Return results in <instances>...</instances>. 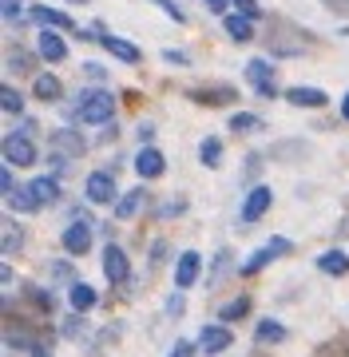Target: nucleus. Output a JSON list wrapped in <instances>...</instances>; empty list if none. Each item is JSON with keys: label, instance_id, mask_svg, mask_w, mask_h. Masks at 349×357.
Instances as JSON below:
<instances>
[{"label": "nucleus", "instance_id": "obj_1", "mask_svg": "<svg viewBox=\"0 0 349 357\" xmlns=\"http://www.w3.org/2000/svg\"><path fill=\"white\" fill-rule=\"evenodd\" d=\"M64 115H68V123L76 119V123H88V128H104V123L116 119V96L107 88H84L64 107Z\"/></svg>", "mask_w": 349, "mask_h": 357}, {"label": "nucleus", "instance_id": "obj_2", "mask_svg": "<svg viewBox=\"0 0 349 357\" xmlns=\"http://www.w3.org/2000/svg\"><path fill=\"white\" fill-rule=\"evenodd\" d=\"M286 255H294V243H290L286 234H270V238H266V246H258V250H254V255L238 266V274H242V278H258L270 262H278V258H286Z\"/></svg>", "mask_w": 349, "mask_h": 357}, {"label": "nucleus", "instance_id": "obj_3", "mask_svg": "<svg viewBox=\"0 0 349 357\" xmlns=\"http://www.w3.org/2000/svg\"><path fill=\"white\" fill-rule=\"evenodd\" d=\"M36 159H40V147L32 139V131L16 128L4 135V163L8 167H36Z\"/></svg>", "mask_w": 349, "mask_h": 357}, {"label": "nucleus", "instance_id": "obj_4", "mask_svg": "<svg viewBox=\"0 0 349 357\" xmlns=\"http://www.w3.org/2000/svg\"><path fill=\"white\" fill-rule=\"evenodd\" d=\"M95 40H100V48H104L107 56H116L119 64H139V60H143V48H139V44H135V40L116 36V32H107L104 20L95 24Z\"/></svg>", "mask_w": 349, "mask_h": 357}, {"label": "nucleus", "instance_id": "obj_5", "mask_svg": "<svg viewBox=\"0 0 349 357\" xmlns=\"http://www.w3.org/2000/svg\"><path fill=\"white\" fill-rule=\"evenodd\" d=\"M84 199L91 206H116L119 203V187H116V175L111 171H91L84 178Z\"/></svg>", "mask_w": 349, "mask_h": 357}, {"label": "nucleus", "instance_id": "obj_6", "mask_svg": "<svg viewBox=\"0 0 349 357\" xmlns=\"http://www.w3.org/2000/svg\"><path fill=\"white\" fill-rule=\"evenodd\" d=\"M194 345H199V354H203V357L226 354V349L234 345V326H226V321H210V326H203V330H199Z\"/></svg>", "mask_w": 349, "mask_h": 357}, {"label": "nucleus", "instance_id": "obj_7", "mask_svg": "<svg viewBox=\"0 0 349 357\" xmlns=\"http://www.w3.org/2000/svg\"><path fill=\"white\" fill-rule=\"evenodd\" d=\"M91 246H95L91 227L84 222V218H72V222L64 227V234H60V250H64L68 258H84V255H91Z\"/></svg>", "mask_w": 349, "mask_h": 357}, {"label": "nucleus", "instance_id": "obj_8", "mask_svg": "<svg viewBox=\"0 0 349 357\" xmlns=\"http://www.w3.org/2000/svg\"><path fill=\"white\" fill-rule=\"evenodd\" d=\"M100 266H104V278L111 282V286H127V278H131V258H127V250H123L119 243H107V246H104Z\"/></svg>", "mask_w": 349, "mask_h": 357}, {"label": "nucleus", "instance_id": "obj_9", "mask_svg": "<svg viewBox=\"0 0 349 357\" xmlns=\"http://www.w3.org/2000/svg\"><path fill=\"white\" fill-rule=\"evenodd\" d=\"M131 167H135V175H139L143 183H155V178L167 175V155L159 151L155 143H147V147H139V151H135Z\"/></svg>", "mask_w": 349, "mask_h": 357}, {"label": "nucleus", "instance_id": "obj_10", "mask_svg": "<svg viewBox=\"0 0 349 357\" xmlns=\"http://www.w3.org/2000/svg\"><path fill=\"white\" fill-rule=\"evenodd\" d=\"M48 147H52V155H64V159H84L88 155V135L76 128H56L52 131V139H48Z\"/></svg>", "mask_w": 349, "mask_h": 357}, {"label": "nucleus", "instance_id": "obj_11", "mask_svg": "<svg viewBox=\"0 0 349 357\" xmlns=\"http://www.w3.org/2000/svg\"><path fill=\"white\" fill-rule=\"evenodd\" d=\"M203 270H207V262H203L199 250H183V255L175 258V290H191V286H199V282L207 278Z\"/></svg>", "mask_w": 349, "mask_h": 357}, {"label": "nucleus", "instance_id": "obj_12", "mask_svg": "<svg viewBox=\"0 0 349 357\" xmlns=\"http://www.w3.org/2000/svg\"><path fill=\"white\" fill-rule=\"evenodd\" d=\"M270 206H274V191L266 187V183H258V187H250V195L242 199L238 218H242L246 227H250V222H262V218L270 215Z\"/></svg>", "mask_w": 349, "mask_h": 357}, {"label": "nucleus", "instance_id": "obj_13", "mask_svg": "<svg viewBox=\"0 0 349 357\" xmlns=\"http://www.w3.org/2000/svg\"><path fill=\"white\" fill-rule=\"evenodd\" d=\"M36 56H40V60H48V64H64V60H68L64 32H56V28H40V32H36Z\"/></svg>", "mask_w": 349, "mask_h": 357}, {"label": "nucleus", "instance_id": "obj_14", "mask_svg": "<svg viewBox=\"0 0 349 357\" xmlns=\"http://www.w3.org/2000/svg\"><path fill=\"white\" fill-rule=\"evenodd\" d=\"M24 187L32 191V199H36L40 211H48V206H56L60 199H64V187H60L56 175H36V178H28Z\"/></svg>", "mask_w": 349, "mask_h": 357}, {"label": "nucleus", "instance_id": "obj_15", "mask_svg": "<svg viewBox=\"0 0 349 357\" xmlns=\"http://www.w3.org/2000/svg\"><path fill=\"white\" fill-rule=\"evenodd\" d=\"M286 103L306 107V112H318V107H329V91L310 88V84H294V88H286Z\"/></svg>", "mask_w": 349, "mask_h": 357}, {"label": "nucleus", "instance_id": "obj_16", "mask_svg": "<svg viewBox=\"0 0 349 357\" xmlns=\"http://www.w3.org/2000/svg\"><path fill=\"white\" fill-rule=\"evenodd\" d=\"M28 16H32V24L56 28V32H72V28H76V20H72L68 13H60V8H52V4H32Z\"/></svg>", "mask_w": 349, "mask_h": 357}, {"label": "nucleus", "instance_id": "obj_17", "mask_svg": "<svg viewBox=\"0 0 349 357\" xmlns=\"http://www.w3.org/2000/svg\"><path fill=\"white\" fill-rule=\"evenodd\" d=\"M187 100L203 103V107H231V103L238 100V91H234L231 84H219V88H191Z\"/></svg>", "mask_w": 349, "mask_h": 357}, {"label": "nucleus", "instance_id": "obj_18", "mask_svg": "<svg viewBox=\"0 0 349 357\" xmlns=\"http://www.w3.org/2000/svg\"><path fill=\"white\" fill-rule=\"evenodd\" d=\"M95 306H100V290H95L91 282L68 286V310H72V314H91Z\"/></svg>", "mask_w": 349, "mask_h": 357}, {"label": "nucleus", "instance_id": "obj_19", "mask_svg": "<svg viewBox=\"0 0 349 357\" xmlns=\"http://www.w3.org/2000/svg\"><path fill=\"white\" fill-rule=\"evenodd\" d=\"M32 96H36L40 103H60L64 100V84H60L56 72H36V76H32Z\"/></svg>", "mask_w": 349, "mask_h": 357}, {"label": "nucleus", "instance_id": "obj_20", "mask_svg": "<svg viewBox=\"0 0 349 357\" xmlns=\"http://www.w3.org/2000/svg\"><path fill=\"white\" fill-rule=\"evenodd\" d=\"M313 266L322 270L325 278H349V255H346V250H337V246H329V250H322Z\"/></svg>", "mask_w": 349, "mask_h": 357}, {"label": "nucleus", "instance_id": "obj_21", "mask_svg": "<svg viewBox=\"0 0 349 357\" xmlns=\"http://www.w3.org/2000/svg\"><path fill=\"white\" fill-rule=\"evenodd\" d=\"M242 76H246V84H250L254 91L266 88V84H274V60H266V56H254V60H246Z\"/></svg>", "mask_w": 349, "mask_h": 357}, {"label": "nucleus", "instance_id": "obj_22", "mask_svg": "<svg viewBox=\"0 0 349 357\" xmlns=\"http://www.w3.org/2000/svg\"><path fill=\"white\" fill-rule=\"evenodd\" d=\"M222 32H226L234 44H250V40H254V20L242 16V13H226L222 16Z\"/></svg>", "mask_w": 349, "mask_h": 357}, {"label": "nucleus", "instance_id": "obj_23", "mask_svg": "<svg viewBox=\"0 0 349 357\" xmlns=\"http://www.w3.org/2000/svg\"><path fill=\"white\" fill-rule=\"evenodd\" d=\"M143 203H147V191H143V187H135V191H123V195H119V203L111 206V211H116L119 222H131V218L143 211Z\"/></svg>", "mask_w": 349, "mask_h": 357}, {"label": "nucleus", "instance_id": "obj_24", "mask_svg": "<svg viewBox=\"0 0 349 357\" xmlns=\"http://www.w3.org/2000/svg\"><path fill=\"white\" fill-rule=\"evenodd\" d=\"M286 337H290V330H286L278 318H262L258 326H254V342L258 345H282Z\"/></svg>", "mask_w": 349, "mask_h": 357}, {"label": "nucleus", "instance_id": "obj_25", "mask_svg": "<svg viewBox=\"0 0 349 357\" xmlns=\"http://www.w3.org/2000/svg\"><path fill=\"white\" fill-rule=\"evenodd\" d=\"M199 163L207 167V171H219L222 167V139L219 135H203V143H199Z\"/></svg>", "mask_w": 349, "mask_h": 357}, {"label": "nucleus", "instance_id": "obj_26", "mask_svg": "<svg viewBox=\"0 0 349 357\" xmlns=\"http://www.w3.org/2000/svg\"><path fill=\"white\" fill-rule=\"evenodd\" d=\"M60 337H64V342H84V337H88V314H72V310H68L64 321H60Z\"/></svg>", "mask_w": 349, "mask_h": 357}, {"label": "nucleus", "instance_id": "obj_27", "mask_svg": "<svg viewBox=\"0 0 349 357\" xmlns=\"http://www.w3.org/2000/svg\"><path fill=\"white\" fill-rule=\"evenodd\" d=\"M0 112L20 119V115H24V91L13 88V84H4V88H0Z\"/></svg>", "mask_w": 349, "mask_h": 357}, {"label": "nucleus", "instance_id": "obj_28", "mask_svg": "<svg viewBox=\"0 0 349 357\" xmlns=\"http://www.w3.org/2000/svg\"><path fill=\"white\" fill-rule=\"evenodd\" d=\"M226 128H231V135H250V131L262 128V115H254V112H234L231 119H226Z\"/></svg>", "mask_w": 349, "mask_h": 357}, {"label": "nucleus", "instance_id": "obj_29", "mask_svg": "<svg viewBox=\"0 0 349 357\" xmlns=\"http://www.w3.org/2000/svg\"><path fill=\"white\" fill-rule=\"evenodd\" d=\"M48 274H52V282H60V286H76V258H56L52 266H48Z\"/></svg>", "mask_w": 349, "mask_h": 357}, {"label": "nucleus", "instance_id": "obj_30", "mask_svg": "<svg viewBox=\"0 0 349 357\" xmlns=\"http://www.w3.org/2000/svg\"><path fill=\"white\" fill-rule=\"evenodd\" d=\"M4 203H8V211H16V215H36V211H40L36 199H32V191H28V187H16V191L8 195Z\"/></svg>", "mask_w": 349, "mask_h": 357}, {"label": "nucleus", "instance_id": "obj_31", "mask_svg": "<svg viewBox=\"0 0 349 357\" xmlns=\"http://www.w3.org/2000/svg\"><path fill=\"white\" fill-rule=\"evenodd\" d=\"M246 314H250V298H234V302H226V306L219 310V321H226V326H234V321H242Z\"/></svg>", "mask_w": 349, "mask_h": 357}, {"label": "nucleus", "instance_id": "obj_32", "mask_svg": "<svg viewBox=\"0 0 349 357\" xmlns=\"http://www.w3.org/2000/svg\"><path fill=\"white\" fill-rule=\"evenodd\" d=\"M20 246H24V230L8 218V222H4V255H16Z\"/></svg>", "mask_w": 349, "mask_h": 357}, {"label": "nucleus", "instance_id": "obj_33", "mask_svg": "<svg viewBox=\"0 0 349 357\" xmlns=\"http://www.w3.org/2000/svg\"><path fill=\"white\" fill-rule=\"evenodd\" d=\"M28 298H32V306H36L40 314H52V310H56L52 290H36V286H28Z\"/></svg>", "mask_w": 349, "mask_h": 357}, {"label": "nucleus", "instance_id": "obj_34", "mask_svg": "<svg viewBox=\"0 0 349 357\" xmlns=\"http://www.w3.org/2000/svg\"><path fill=\"white\" fill-rule=\"evenodd\" d=\"M163 314H167L171 321L183 318V314H187V290H175V294H171V298H167V306H163Z\"/></svg>", "mask_w": 349, "mask_h": 357}, {"label": "nucleus", "instance_id": "obj_35", "mask_svg": "<svg viewBox=\"0 0 349 357\" xmlns=\"http://www.w3.org/2000/svg\"><path fill=\"white\" fill-rule=\"evenodd\" d=\"M226 262H231V250H226V246H222L219 255H215V262H210V274L203 282H207V286H215V282L222 278V270H226Z\"/></svg>", "mask_w": 349, "mask_h": 357}, {"label": "nucleus", "instance_id": "obj_36", "mask_svg": "<svg viewBox=\"0 0 349 357\" xmlns=\"http://www.w3.org/2000/svg\"><path fill=\"white\" fill-rule=\"evenodd\" d=\"M151 4H155L159 13H167L171 20H175V24H187V13H183V8L175 4V0H151Z\"/></svg>", "mask_w": 349, "mask_h": 357}, {"label": "nucleus", "instance_id": "obj_37", "mask_svg": "<svg viewBox=\"0 0 349 357\" xmlns=\"http://www.w3.org/2000/svg\"><path fill=\"white\" fill-rule=\"evenodd\" d=\"M159 56H163V64H175V68H191V56H187V52H183V48H163V52H159Z\"/></svg>", "mask_w": 349, "mask_h": 357}, {"label": "nucleus", "instance_id": "obj_38", "mask_svg": "<svg viewBox=\"0 0 349 357\" xmlns=\"http://www.w3.org/2000/svg\"><path fill=\"white\" fill-rule=\"evenodd\" d=\"M13 171H16V167H8V163L0 167V195H4V199H8V195H13L16 187H20V183H16V175H13Z\"/></svg>", "mask_w": 349, "mask_h": 357}, {"label": "nucleus", "instance_id": "obj_39", "mask_svg": "<svg viewBox=\"0 0 349 357\" xmlns=\"http://www.w3.org/2000/svg\"><path fill=\"white\" fill-rule=\"evenodd\" d=\"M231 13H242V16H250V20H262V4L258 0H234Z\"/></svg>", "mask_w": 349, "mask_h": 357}, {"label": "nucleus", "instance_id": "obj_40", "mask_svg": "<svg viewBox=\"0 0 349 357\" xmlns=\"http://www.w3.org/2000/svg\"><path fill=\"white\" fill-rule=\"evenodd\" d=\"M179 215H187V199H171V203L159 206V218H179Z\"/></svg>", "mask_w": 349, "mask_h": 357}, {"label": "nucleus", "instance_id": "obj_41", "mask_svg": "<svg viewBox=\"0 0 349 357\" xmlns=\"http://www.w3.org/2000/svg\"><path fill=\"white\" fill-rule=\"evenodd\" d=\"M20 13H24V8H20V0H0V16H4V20H20Z\"/></svg>", "mask_w": 349, "mask_h": 357}, {"label": "nucleus", "instance_id": "obj_42", "mask_svg": "<svg viewBox=\"0 0 349 357\" xmlns=\"http://www.w3.org/2000/svg\"><path fill=\"white\" fill-rule=\"evenodd\" d=\"M199 4H203L207 13H215V16H226L234 8V0H199Z\"/></svg>", "mask_w": 349, "mask_h": 357}, {"label": "nucleus", "instance_id": "obj_43", "mask_svg": "<svg viewBox=\"0 0 349 357\" xmlns=\"http://www.w3.org/2000/svg\"><path fill=\"white\" fill-rule=\"evenodd\" d=\"M13 72H32V60L24 48H13Z\"/></svg>", "mask_w": 349, "mask_h": 357}, {"label": "nucleus", "instance_id": "obj_44", "mask_svg": "<svg viewBox=\"0 0 349 357\" xmlns=\"http://www.w3.org/2000/svg\"><path fill=\"white\" fill-rule=\"evenodd\" d=\"M194 354H199V345H194V342H175L167 357H194Z\"/></svg>", "mask_w": 349, "mask_h": 357}, {"label": "nucleus", "instance_id": "obj_45", "mask_svg": "<svg viewBox=\"0 0 349 357\" xmlns=\"http://www.w3.org/2000/svg\"><path fill=\"white\" fill-rule=\"evenodd\" d=\"M84 76H91L100 88H104V84H107V68L104 64H84Z\"/></svg>", "mask_w": 349, "mask_h": 357}, {"label": "nucleus", "instance_id": "obj_46", "mask_svg": "<svg viewBox=\"0 0 349 357\" xmlns=\"http://www.w3.org/2000/svg\"><path fill=\"white\" fill-rule=\"evenodd\" d=\"M139 139H143V147L155 139V123H143V128H139Z\"/></svg>", "mask_w": 349, "mask_h": 357}, {"label": "nucleus", "instance_id": "obj_47", "mask_svg": "<svg viewBox=\"0 0 349 357\" xmlns=\"http://www.w3.org/2000/svg\"><path fill=\"white\" fill-rule=\"evenodd\" d=\"M28 349H32V357H52V349H48V345H40V342H32Z\"/></svg>", "mask_w": 349, "mask_h": 357}, {"label": "nucleus", "instance_id": "obj_48", "mask_svg": "<svg viewBox=\"0 0 349 357\" xmlns=\"http://www.w3.org/2000/svg\"><path fill=\"white\" fill-rule=\"evenodd\" d=\"M341 119H346V123H349V91H346V96H341Z\"/></svg>", "mask_w": 349, "mask_h": 357}, {"label": "nucleus", "instance_id": "obj_49", "mask_svg": "<svg viewBox=\"0 0 349 357\" xmlns=\"http://www.w3.org/2000/svg\"><path fill=\"white\" fill-rule=\"evenodd\" d=\"M64 4H76V8H84V4H88V0H64Z\"/></svg>", "mask_w": 349, "mask_h": 357}]
</instances>
